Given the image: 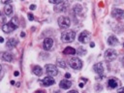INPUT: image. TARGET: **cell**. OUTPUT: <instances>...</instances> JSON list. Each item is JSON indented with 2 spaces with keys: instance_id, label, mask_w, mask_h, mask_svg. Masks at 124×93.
<instances>
[{
  "instance_id": "obj_6",
  "label": "cell",
  "mask_w": 124,
  "mask_h": 93,
  "mask_svg": "<svg viewBox=\"0 0 124 93\" xmlns=\"http://www.w3.org/2000/svg\"><path fill=\"white\" fill-rule=\"evenodd\" d=\"M17 28V25L14 24L12 21L8 22V23H5L3 26H2V30L5 32V33H11L13 32L14 30H16Z\"/></svg>"
},
{
  "instance_id": "obj_7",
  "label": "cell",
  "mask_w": 124,
  "mask_h": 93,
  "mask_svg": "<svg viewBox=\"0 0 124 93\" xmlns=\"http://www.w3.org/2000/svg\"><path fill=\"white\" fill-rule=\"evenodd\" d=\"M53 46V39L52 38H46L43 43V47L45 50H50Z\"/></svg>"
},
{
  "instance_id": "obj_23",
  "label": "cell",
  "mask_w": 124,
  "mask_h": 93,
  "mask_svg": "<svg viewBox=\"0 0 124 93\" xmlns=\"http://www.w3.org/2000/svg\"><path fill=\"white\" fill-rule=\"evenodd\" d=\"M49 3H52V4H57V5H59V4H61V3H63V1L62 0H50L49 1Z\"/></svg>"
},
{
  "instance_id": "obj_5",
  "label": "cell",
  "mask_w": 124,
  "mask_h": 93,
  "mask_svg": "<svg viewBox=\"0 0 124 93\" xmlns=\"http://www.w3.org/2000/svg\"><path fill=\"white\" fill-rule=\"evenodd\" d=\"M117 57V53L114 49L112 48H108L105 51V59L106 60H108V61H111V60H114L115 58Z\"/></svg>"
},
{
  "instance_id": "obj_14",
  "label": "cell",
  "mask_w": 124,
  "mask_h": 93,
  "mask_svg": "<svg viewBox=\"0 0 124 93\" xmlns=\"http://www.w3.org/2000/svg\"><path fill=\"white\" fill-rule=\"evenodd\" d=\"M17 43H18V42H17L16 39L11 38V39L8 40V42H7V44H6V46H7L9 49H12V48H14V47L17 45Z\"/></svg>"
},
{
  "instance_id": "obj_21",
  "label": "cell",
  "mask_w": 124,
  "mask_h": 93,
  "mask_svg": "<svg viewBox=\"0 0 124 93\" xmlns=\"http://www.w3.org/2000/svg\"><path fill=\"white\" fill-rule=\"evenodd\" d=\"M57 66L60 67V68H66V64L63 60L61 59H57Z\"/></svg>"
},
{
  "instance_id": "obj_17",
  "label": "cell",
  "mask_w": 124,
  "mask_h": 93,
  "mask_svg": "<svg viewBox=\"0 0 124 93\" xmlns=\"http://www.w3.org/2000/svg\"><path fill=\"white\" fill-rule=\"evenodd\" d=\"M108 44L109 45V46H115V45H117L118 44V40L116 39V37H114V36H109L108 38Z\"/></svg>"
},
{
  "instance_id": "obj_33",
  "label": "cell",
  "mask_w": 124,
  "mask_h": 93,
  "mask_svg": "<svg viewBox=\"0 0 124 93\" xmlns=\"http://www.w3.org/2000/svg\"><path fill=\"white\" fill-rule=\"evenodd\" d=\"M79 87L82 88V87H83V83H79Z\"/></svg>"
},
{
  "instance_id": "obj_24",
  "label": "cell",
  "mask_w": 124,
  "mask_h": 93,
  "mask_svg": "<svg viewBox=\"0 0 124 93\" xmlns=\"http://www.w3.org/2000/svg\"><path fill=\"white\" fill-rule=\"evenodd\" d=\"M27 16H28V19H29V20H33V19H34V15H33V14L29 13Z\"/></svg>"
},
{
  "instance_id": "obj_4",
  "label": "cell",
  "mask_w": 124,
  "mask_h": 93,
  "mask_svg": "<svg viewBox=\"0 0 124 93\" xmlns=\"http://www.w3.org/2000/svg\"><path fill=\"white\" fill-rule=\"evenodd\" d=\"M45 68H46V73L49 77H55L58 74V70H57L56 66L53 64H46Z\"/></svg>"
},
{
  "instance_id": "obj_35",
  "label": "cell",
  "mask_w": 124,
  "mask_h": 93,
  "mask_svg": "<svg viewBox=\"0 0 124 93\" xmlns=\"http://www.w3.org/2000/svg\"><path fill=\"white\" fill-rule=\"evenodd\" d=\"M123 46H124V44H123Z\"/></svg>"
},
{
  "instance_id": "obj_2",
  "label": "cell",
  "mask_w": 124,
  "mask_h": 93,
  "mask_svg": "<svg viewBox=\"0 0 124 93\" xmlns=\"http://www.w3.org/2000/svg\"><path fill=\"white\" fill-rule=\"evenodd\" d=\"M57 22H58V25H59L60 28H68L71 24L70 18L68 16H62L58 17Z\"/></svg>"
},
{
  "instance_id": "obj_31",
  "label": "cell",
  "mask_w": 124,
  "mask_h": 93,
  "mask_svg": "<svg viewBox=\"0 0 124 93\" xmlns=\"http://www.w3.org/2000/svg\"><path fill=\"white\" fill-rule=\"evenodd\" d=\"M24 36H25V33L24 32H21L20 33V37H24Z\"/></svg>"
},
{
  "instance_id": "obj_11",
  "label": "cell",
  "mask_w": 124,
  "mask_h": 93,
  "mask_svg": "<svg viewBox=\"0 0 124 93\" xmlns=\"http://www.w3.org/2000/svg\"><path fill=\"white\" fill-rule=\"evenodd\" d=\"M55 80L51 78V77H46L44 79H42V83L44 86H50L52 84H54Z\"/></svg>"
},
{
  "instance_id": "obj_30",
  "label": "cell",
  "mask_w": 124,
  "mask_h": 93,
  "mask_svg": "<svg viewBox=\"0 0 124 93\" xmlns=\"http://www.w3.org/2000/svg\"><path fill=\"white\" fill-rule=\"evenodd\" d=\"M90 46H91V47H94V46H95V44H94L93 42H92V43H90Z\"/></svg>"
},
{
  "instance_id": "obj_13",
  "label": "cell",
  "mask_w": 124,
  "mask_h": 93,
  "mask_svg": "<svg viewBox=\"0 0 124 93\" xmlns=\"http://www.w3.org/2000/svg\"><path fill=\"white\" fill-rule=\"evenodd\" d=\"M1 57L4 61H7V62H11L13 61V54L8 52V51H4L1 53Z\"/></svg>"
},
{
  "instance_id": "obj_16",
  "label": "cell",
  "mask_w": 124,
  "mask_h": 93,
  "mask_svg": "<svg viewBox=\"0 0 124 93\" xmlns=\"http://www.w3.org/2000/svg\"><path fill=\"white\" fill-rule=\"evenodd\" d=\"M63 54H66V55H68V54L74 55V54H76V49L73 48L72 46H66L65 49L63 50Z\"/></svg>"
},
{
  "instance_id": "obj_18",
  "label": "cell",
  "mask_w": 124,
  "mask_h": 93,
  "mask_svg": "<svg viewBox=\"0 0 124 93\" xmlns=\"http://www.w3.org/2000/svg\"><path fill=\"white\" fill-rule=\"evenodd\" d=\"M117 84H118L117 81L113 78H110L108 80V87H109V88H115V87H117Z\"/></svg>"
},
{
  "instance_id": "obj_8",
  "label": "cell",
  "mask_w": 124,
  "mask_h": 93,
  "mask_svg": "<svg viewBox=\"0 0 124 93\" xmlns=\"http://www.w3.org/2000/svg\"><path fill=\"white\" fill-rule=\"evenodd\" d=\"M89 32L88 31H82L79 35H78V41L81 43V44H86L88 41H89Z\"/></svg>"
},
{
  "instance_id": "obj_34",
  "label": "cell",
  "mask_w": 124,
  "mask_h": 93,
  "mask_svg": "<svg viewBox=\"0 0 124 93\" xmlns=\"http://www.w3.org/2000/svg\"><path fill=\"white\" fill-rule=\"evenodd\" d=\"M1 70H2V66L0 65V73H1Z\"/></svg>"
},
{
  "instance_id": "obj_9",
  "label": "cell",
  "mask_w": 124,
  "mask_h": 93,
  "mask_svg": "<svg viewBox=\"0 0 124 93\" xmlns=\"http://www.w3.org/2000/svg\"><path fill=\"white\" fill-rule=\"evenodd\" d=\"M111 16L113 17H116V18H124V11L121 10V9H118V8H115L111 11Z\"/></svg>"
},
{
  "instance_id": "obj_19",
  "label": "cell",
  "mask_w": 124,
  "mask_h": 93,
  "mask_svg": "<svg viewBox=\"0 0 124 93\" xmlns=\"http://www.w3.org/2000/svg\"><path fill=\"white\" fill-rule=\"evenodd\" d=\"M4 12L6 14V16H11L13 14V7L11 5H6L5 8H4Z\"/></svg>"
},
{
  "instance_id": "obj_28",
  "label": "cell",
  "mask_w": 124,
  "mask_h": 93,
  "mask_svg": "<svg viewBox=\"0 0 124 93\" xmlns=\"http://www.w3.org/2000/svg\"><path fill=\"white\" fill-rule=\"evenodd\" d=\"M65 78H66V79H67V78H71V75H70L69 73H67V74H65Z\"/></svg>"
},
{
  "instance_id": "obj_29",
  "label": "cell",
  "mask_w": 124,
  "mask_h": 93,
  "mask_svg": "<svg viewBox=\"0 0 124 93\" xmlns=\"http://www.w3.org/2000/svg\"><path fill=\"white\" fill-rule=\"evenodd\" d=\"M68 93H78V91H76V90H70Z\"/></svg>"
},
{
  "instance_id": "obj_20",
  "label": "cell",
  "mask_w": 124,
  "mask_h": 93,
  "mask_svg": "<svg viewBox=\"0 0 124 93\" xmlns=\"http://www.w3.org/2000/svg\"><path fill=\"white\" fill-rule=\"evenodd\" d=\"M81 10H82V8H81V6H80V5L76 4V5L74 6V12H75V14L80 13V12H81Z\"/></svg>"
},
{
  "instance_id": "obj_10",
  "label": "cell",
  "mask_w": 124,
  "mask_h": 93,
  "mask_svg": "<svg viewBox=\"0 0 124 93\" xmlns=\"http://www.w3.org/2000/svg\"><path fill=\"white\" fill-rule=\"evenodd\" d=\"M93 70H94V72H95L96 74L101 75V74L104 73V66H103V64H102L101 62L96 63V64L93 66Z\"/></svg>"
},
{
  "instance_id": "obj_12",
  "label": "cell",
  "mask_w": 124,
  "mask_h": 93,
  "mask_svg": "<svg viewBox=\"0 0 124 93\" xmlns=\"http://www.w3.org/2000/svg\"><path fill=\"white\" fill-rule=\"evenodd\" d=\"M59 86L62 89H69L72 86V82L69 79H62L59 83Z\"/></svg>"
},
{
  "instance_id": "obj_15",
  "label": "cell",
  "mask_w": 124,
  "mask_h": 93,
  "mask_svg": "<svg viewBox=\"0 0 124 93\" xmlns=\"http://www.w3.org/2000/svg\"><path fill=\"white\" fill-rule=\"evenodd\" d=\"M32 72H33V74L36 75L37 77H41L42 74H43V69H42V67H40V66L37 65V66H34V67H33Z\"/></svg>"
},
{
  "instance_id": "obj_3",
  "label": "cell",
  "mask_w": 124,
  "mask_h": 93,
  "mask_svg": "<svg viewBox=\"0 0 124 93\" xmlns=\"http://www.w3.org/2000/svg\"><path fill=\"white\" fill-rule=\"evenodd\" d=\"M69 65H70L73 69H75V70H79V69H81V67H82V61H81L79 58H78V57H73V58L70 59Z\"/></svg>"
},
{
  "instance_id": "obj_27",
  "label": "cell",
  "mask_w": 124,
  "mask_h": 93,
  "mask_svg": "<svg viewBox=\"0 0 124 93\" xmlns=\"http://www.w3.org/2000/svg\"><path fill=\"white\" fill-rule=\"evenodd\" d=\"M18 75H19V72H18V71H15V72H14V76H15V77H17Z\"/></svg>"
},
{
  "instance_id": "obj_32",
  "label": "cell",
  "mask_w": 124,
  "mask_h": 93,
  "mask_svg": "<svg viewBox=\"0 0 124 93\" xmlns=\"http://www.w3.org/2000/svg\"><path fill=\"white\" fill-rule=\"evenodd\" d=\"M4 42V38L3 37H0V43H3Z\"/></svg>"
},
{
  "instance_id": "obj_25",
  "label": "cell",
  "mask_w": 124,
  "mask_h": 93,
  "mask_svg": "<svg viewBox=\"0 0 124 93\" xmlns=\"http://www.w3.org/2000/svg\"><path fill=\"white\" fill-rule=\"evenodd\" d=\"M117 93H124V87H121L117 90Z\"/></svg>"
},
{
  "instance_id": "obj_26",
  "label": "cell",
  "mask_w": 124,
  "mask_h": 93,
  "mask_svg": "<svg viewBox=\"0 0 124 93\" xmlns=\"http://www.w3.org/2000/svg\"><path fill=\"white\" fill-rule=\"evenodd\" d=\"M29 8H30V10H35V9H36V5H34V4H33V5H30Z\"/></svg>"
},
{
  "instance_id": "obj_1",
  "label": "cell",
  "mask_w": 124,
  "mask_h": 93,
  "mask_svg": "<svg viewBox=\"0 0 124 93\" xmlns=\"http://www.w3.org/2000/svg\"><path fill=\"white\" fill-rule=\"evenodd\" d=\"M76 37V32L74 30H68V31H64L61 35V40L64 43H70L73 42L74 39Z\"/></svg>"
},
{
  "instance_id": "obj_22",
  "label": "cell",
  "mask_w": 124,
  "mask_h": 93,
  "mask_svg": "<svg viewBox=\"0 0 124 93\" xmlns=\"http://www.w3.org/2000/svg\"><path fill=\"white\" fill-rule=\"evenodd\" d=\"M86 53V50L83 48V47H79L78 49V54H79V55H84Z\"/></svg>"
}]
</instances>
